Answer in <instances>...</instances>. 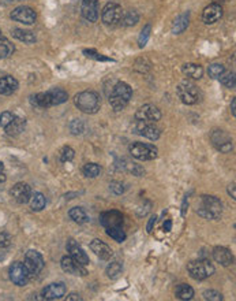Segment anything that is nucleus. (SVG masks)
Listing matches in <instances>:
<instances>
[{"instance_id":"obj_1","label":"nucleus","mask_w":236,"mask_h":301,"mask_svg":"<svg viewBox=\"0 0 236 301\" xmlns=\"http://www.w3.org/2000/svg\"><path fill=\"white\" fill-rule=\"evenodd\" d=\"M196 214L204 219L217 221L222 214V203L214 196L204 195L200 199V204L196 207Z\"/></svg>"},{"instance_id":"obj_2","label":"nucleus","mask_w":236,"mask_h":301,"mask_svg":"<svg viewBox=\"0 0 236 301\" xmlns=\"http://www.w3.org/2000/svg\"><path fill=\"white\" fill-rule=\"evenodd\" d=\"M68 99V95L64 89L62 88H52L48 92H42V93H37L32 97V103L40 108H50L54 105H59L66 103Z\"/></svg>"},{"instance_id":"obj_3","label":"nucleus","mask_w":236,"mask_h":301,"mask_svg":"<svg viewBox=\"0 0 236 301\" xmlns=\"http://www.w3.org/2000/svg\"><path fill=\"white\" fill-rule=\"evenodd\" d=\"M131 97H132V89H131V86L128 85V84H126V82H123V81H119V82L114 86L112 92H110V104L115 111H120L128 104Z\"/></svg>"},{"instance_id":"obj_4","label":"nucleus","mask_w":236,"mask_h":301,"mask_svg":"<svg viewBox=\"0 0 236 301\" xmlns=\"http://www.w3.org/2000/svg\"><path fill=\"white\" fill-rule=\"evenodd\" d=\"M74 103L78 107V110L85 112V114H96L100 110L101 100L98 93H96L93 90H84L80 92L74 97Z\"/></svg>"},{"instance_id":"obj_5","label":"nucleus","mask_w":236,"mask_h":301,"mask_svg":"<svg viewBox=\"0 0 236 301\" xmlns=\"http://www.w3.org/2000/svg\"><path fill=\"white\" fill-rule=\"evenodd\" d=\"M187 271L192 279L204 281L214 274V266L209 260H192L187 264Z\"/></svg>"},{"instance_id":"obj_6","label":"nucleus","mask_w":236,"mask_h":301,"mask_svg":"<svg viewBox=\"0 0 236 301\" xmlns=\"http://www.w3.org/2000/svg\"><path fill=\"white\" fill-rule=\"evenodd\" d=\"M176 93L179 96L182 103H184L187 105L196 104L202 99L201 90L198 89V86L194 85L192 82H188V81L180 82L176 88Z\"/></svg>"},{"instance_id":"obj_7","label":"nucleus","mask_w":236,"mask_h":301,"mask_svg":"<svg viewBox=\"0 0 236 301\" xmlns=\"http://www.w3.org/2000/svg\"><path fill=\"white\" fill-rule=\"evenodd\" d=\"M130 155L136 158V161L148 162L153 161L158 156V149L153 144H146V142H132L130 145Z\"/></svg>"},{"instance_id":"obj_8","label":"nucleus","mask_w":236,"mask_h":301,"mask_svg":"<svg viewBox=\"0 0 236 301\" xmlns=\"http://www.w3.org/2000/svg\"><path fill=\"white\" fill-rule=\"evenodd\" d=\"M122 18H123V9H122L120 5H118V3H108L102 9L101 20H102V22L106 25H119V24H122Z\"/></svg>"},{"instance_id":"obj_9","label":"nucleus","mask_w":236,"mask_h":301,"mask_svg":"<svg viewBox=\"0 0 236 301\" xmlns=\"http://www.w3.org/2000/svg\"><path fill=\"white\" fill-rule=\"evenodd\" d=\"M8 276H10V281L16 286H25L28 285V282L30 279V274L25 267L24 263L20 261H16L10 266L8 270Z\"/></svg>"},{"instance_id":"obj_10","label":"nucleus","mask_w":236,"mask_h":301,"mask_svg":"<svg viewBox=\"0 0 236 301\" xmlns=\"http://www.w3.org/2000/svg\"><path fill=\"white\" fill-rule=\"evenodd\" d=\"M210 140L213 145L217 150H220L222 154H230L234 149V141L231 135L226 133L224 130H213L210 134Z\"/></svg>"},{"instance_id":"obj_11","label":"nucleus","mask_w":236,"mask_h":301,"mask_svg":"<svg viewBox=\"0 0 236 301\" xmlns=\"http://www.w3.org/2000/svg\"><path fill=\"white\" fill-rule=\"evenodd\" d=\"M24 264L29 271L30 276L38 275L44 268V257L40 252L30 249L25 253V263Z\"/></svg>"},{"instance_id":"obj_12","label":"nucleus","mask_w":236,"mask_h":301,"mask_svg":"<svg viewBox=\"0 0 236 301\" xmlns=\"http://www.w3.org/2000/svg\"><path fill=\"white\" fill-rule=\"evenodd\" d=\"M11 20L16 21V22H20V24H25V25H32L34 24L36 18V11L28 6H20V7H16V10H12L11 13Z\"/></svg>"},{"instance_id":"obj_13","label":"nucleus","mask_w":236,"mask_h":301,"mask_svg":"<svg viewBox=\"0 0 236 301\" xmlns=\"http://www.w3.org/2000/svg\"><path fill=\"white\" fill-rule=\"evenodd\" d=\"M60 266L64 272L71 274V275H76V276L88 275V270L85 268V266L80 264V261H76V259L71 257V256H64V257H62Z\"/></svg>"},{"instance_id":"obj_14","label":"nucleus","mask_w":236,"mask_h":301,"mask_svg":"<svg viewBox=\"0 0 236 301\" xmlns=\"http://www.w3.org/2000/svg\"><path fill=\"white\" fill-rule=\"evenodd\" d=\"M136 120H144V122H152L154 123L161 119V111L153 104H145L140 107L136 112Z\"/></svg>"},{"instance_id":"obj_15","label":"nucleus","mask_w":236,"mask_h":301,"mask_svg":"<svg viewBox=\"0 0 236 301\" xmlns=\"http://www.w3.org/2000/svg\"><path fill=\"white\" fill-rule=\"evenodd\" d=\"M136 133L140 135H144L146 138H149L152 141H156L160 138L161 131L158 127L154 126V123L152 122H144V120H136Z\"/></svg>"},{"instance_id":"obj_16","label":"nucleus","mask_w":236,"mask_h":301,"mask_svg":"<svg viewBox=\"0 0 236 301\" xmlns=\"http://www.w3.org/2000/svg\"><path fill=\"white\" fill-rule=\"evenodd\" d=\"M10 195L16 203L26 204V203H29V200H30L32 188L28 184H25V182H18V184H16V185L11 188Z\"/></svg>"},{"instance_id":"obj_17","label":"nucleus","mask_w":236,"mask_h":301,"mask_svg":"<svg viewBox=\"0 0 236 301\" xmlns=\"http://www.w3.org/2000/svg\"><path fill=\"white\" fill-rule=\"evenodd\" d=\"M66 249L67 252L70 253L71 257H74L76 261H80V264H89V256L86 255V252L82 249V246L76 242L74 238H70V240L67 241V244H66Z\"/></svg>"},{"instance_id":"obj_18","label":"nucleus","mask_w":236,"mask_h":301,"mask_svg":"<svg viewBox=\"0 0 236 301\" xmlns=\"http://www.w3.org/2000/svg\"><path fill=\"white\" fill-rule=\"evenodd\" d=\"M80 13L86 21L97 22L98 20V0H82Z\"/></svg>"},{"instance_id":"obj_19","label":"nucleus","mask_w":236,"mask_h":301,"mask_svg":"<svg viewBox=\"0 0 236 301\" xmlns=\"http://www.w3.org/2000/svg\"><path fill=\"white\" fill-rule=\"evenodd\" d=\"M66 285L63 282H56L50 283L42 289V298L44 300H59L63 296H66Z\"/></svg>"},{"instance_id":"obj_20","label":"nucleus","mask_w":236,"mask_h":301,"mask_svg":"<svg viewBox=\"0 0 236 301\" xmlns=\"http://www.w3.org/2000/svg\"><path fill=\"white\" fill-rule=\"evenodd\" d=\"M100 223L102 227H116L123 225V215L119 211H106L100 215Z\"/></svg>"},{"instance_id":"obj_21","label":"nucleus","mask_w":236,"mask_h":301,"mask_svg":"<svg viewBox=\"0 0 236 301\" xmlns=\"http://www.w3.org/2000/svg\"><path fill=\"white\" fill-rule=\"evenodd\" d=\"M222 17V7L217 3H212L202 13V21L206 25H212Z\"/></svg>"},{"instance_id":"obj_22","label":"nucleus","mask_w":236,"mask_h":301,"mask_svg":"<svg viewBox=\"0 0 236 301\" xmlns=\"http://www.w3.org/2000/svg\"><path fill=\"white\" fill-rule=\"evenodd\" d=\"M90 249L92 252H94L96 256H98V257L102 259V260H108V259H110L112 255H114V252H112V249H110V246L106 245L104 241L98 240V238H96V240L92 241Z\"/></svg>"},{"instance_id":"obj_23","label":"nucleus","mask_w":236,"mask_h":301,"mask_svg":"<svg viewBox=\"0 0 236 301\" xmlns=\"http://www.w3.org/2000/svg\"><path fill=\"white\" fill-rule=\"evenodd\" d=\"M213 259L224 267H230L234 263V255L226 246H216L213 249Z\"/></svg>"},{"instance_id":"obj_24","label":"nucleus","mask_w":236,"mask_h":301,"mask_svg":"<svg viewBox=\"0 0 236 301\" xmlns=\"http://www.w3.org/2000/svg\"><path fill=\"white\" fill-rule=\"evenodd\" d=\"M18 89V81L11 77V75H4L0 78V95H12Z\"/></svg>"},{"instance_id":"obj_25","label":"nucleus","mask_w":236,"mask_h":301,"mask_svg":"<svg viewBox=\"0 0 236 301\" xmlns=\"http://www.w3.org/2000/svg\"><path fill=\"white\" fill-rule=\"evenodd\" d=\"M182 71L183 74L188 77V78H192V80H200L204 75V69H202L201 65H196V63H186L182 67Z\"/></svg>"},{"instance_id":"obj_26","label":"nucleus","mask_w":236,"mask_h":301,"mask_svg":"<svg viewBox=\"0 0 236 301\" xmlns=\"http://www.w3.org/2000/svg\"><path fill=\"white\" fill-rule=\"evenodd\" d=\"M188 22H190V14H188V13L180 14L174 21V24H172V33H174V35H180V33H183V32L187 29Z\"/></svg>"},{"instance_id":"obj_27","label":"nucleus","mask_w":236,"mask_h":301,"mask_svg":"<svg viewBox=\"0 0 236 301\" xmlns=\"http://www.w3.org/2000/svg\"><path fill=\"white\" fill-rule=\"evenodd\" d=\"M68 216H70V219L78 223V225H84V223H88L89 222V215H88V212H86L84 208H80V207H74V208H71L68 211Z\"/></svg>"},{"instance_id":"obj_28","label":"nucleus","mask_w":236,"mask_h":301,"mask_svg":"<svg viewBox=\"0 0 236 301\" xmlns=\"http://www.w3.org/2000/svg\"><path fill=\"white\" fill-rule=\"evenodd\" d=\"M25 119H22V118L16 115V118L10 122V125L4 127L6 133L8 135H18L20 131L25 129Z\"/></svg>"},{"instance_id":"obj_29","label":"nucleus","mask_w":236,"mask_h":301,"mask_svg":"<svg viewBox=\"0 0 236 301\" xmlns=\"http://www.w3.org/2000/svg\"><path fill=\"white\" fill-rule=\"evenodd\" d=\"M29 201H30V208L33 211H36V212H40V211H42L46 208V196L42 195V193H40V192L32 193V197Z\"/></svg>"},{"instance_id":"obj_30","label":"nucleus","mask_w":236,"mask_h":301,"mask_svg":"<svg viewBox=\"0 0 236 301\" xmlns=\"http://www.w3.org/2000/svg\"><path fill=\"white\" fill-rule=\"evenodd\" d=\"M175 296L176 298H179V300H191V298L194 297V289H192L190 285L180 283V285L176 286Z\"/></svg>"},{"instance_id":"obj_31","label":"nucleus","mask_w":236,"mask_h":301,"mask_svg":"<svg viewBox=\"0 0 236 301\" xmlns=\"http://www.w3.org/2000/svg\"><path fill=\"white\" fill-rule=\"evenodd\" d=\"M12 36L16 37V40L24 41V43H28V44H32V43H36V36L34 33H32L30 30H24V29H14L12 30Z\"/></svg>"},{"instance_id":"obj_32","label":"nucleus","mask_w":236,"mask_h":301,"mask_svg":"<svg viewBox=\"0 0 236 301\" xmlns=\"http://www.w3.org/2000/svg\"><path fill=\"white\" fill-rule=\"evenodd\" d=\"M14 45L6 37H0V59H6L14 52Z\"/></svg>"},{"instance_id":"obj_33","label":"nucleus","mask_w":236,"mask_h":301,"mask_svg":"<svg viewBox=\"0 0 236 301\" xmlns=\"http://www.w3.org/2000/svg\"><path fill=\"white\" fill-rule=\"evenodd\" d=\"M106 233L108 236L112 238V240H115L116 242H123V241H126L127 234L123 230V227L122 226H116V227H108L106 229Z\"/></svg>"},{"instance_id":"obj_34","label":"nucleus","mask_w":236,"mask_h":301,"mask_svg":"<svg viewBox=\"0 0 236 301\" xmlns=\"http://www.w3.org/2000/svg\"><path fill=\"white\" fill-rule=\"evenodd\" d=\"M140 21V14L136 10H128L123 13V18H122V24L124 26H134L138 24Z\"/></svg>"},{"instance_id":"obj_35","label":"nucleus","mask_w":236,"mask_h":301,"mask_svg":"<svg viewBox=\"0 0 236 301\" xmlns=\"http://www.w3.org/2000/svg\"><path fill=\"white\" fill-rule=\"evenodd\" d=\"M218 80H220L221 84L226 86V88H228V89H235L236 78L234 71H224Z\"/></svg>"},{"instance_id":"obj_36","label":"nucleus","mask_w":236,"mask_h":301,"mask_svg":"<svg viewBox=\"0 0 236 301\" xmlns=\"http://www.w3.org/2000/svg\"><path fill=\"white\" fill-rule=\"evenodd\" d=\"M122 270H123V266H122V263L119 261H112L110 266L106 267V275L110 279H116V278H119L122 274Z\"/></svg>"},{"instance_id":"obj_37","label":"nucleus","mask_w":236,"mask_h":301,"mask_svg":"<svg viewBox=\"0 0 236 301\" xmlns=\"http://www.w3.org/2000/svg\"><path fill=\"white\" fill-rule=\"evenodd\" d=\"M82 173H84V176H86L88 178H96V177L100 176L101 167L98 165H96V163H88V165L84 166Z\"/></svg>"},{"instance_id":"obj_38","label":"nucleus","mask_w":236,"mask_h":301,"mask_svg":"<svg viewBox=\"0 0 236 301\" xmlns=\"http://www.w3.org/2000/svg\"><path fill=\"white\" fill-rule=\"evenodd\" d=\"M224 71H226V67L221 65V63H212V65L209 66V69H208V74H209V77L213 78V80H218Z\"/></svg>"},{"instance_id":"obj_39","label":"nucleus","mask_w":236,"mask_h":301,"mask_svg":"<svg viewBox=\"0 0 236 301\" xmlns=\"http://www.w3.org/2000/svg\"><path fill=\"white\" fill-rule=\"evenodd\" d=\"M70 130L72 134H82L85 130V123L82 119H74L70 123Z\"/></svg>"},{"instance_id":"obj_40","label":"nucleus","mask_w":236,"mask_h":301,"mask_svg":"<svg viewBox=\"0 0 236 301\" xmlns=\"http://www.w3.org/2000/svg\"><path fill=\"white\" fill-rule=\"evenodd\" d=\"M150 32H152V26L146 25L144 29H142L141 35H140V39H138V44H140V48H144L150 37Z\"/></svg>"},{"instance_id":"obj_41","label":"nucleus","mask_w":236,"mask_h":301,"mask_svg":"<svg viewBox=\"0 0 236 301\" xmlns=\"http://www.w3.org/2000/svg\"><path fill=\"white\" fill-rule=\"evenodd\" d=\"M74 156H76V152H74V149L71 148V146H63L60 150V161L63 162V163H66V162H71L72 159H74Z\"/></svg>"},{"instance_id":"obj_42","label":"nucleus","mask_w":236,"mask_h":301,"mask_svg":"<svg viewBox=\"0 0 236 301\" xmlns=\"http://www.w3.org/2000/svg\"><path fill=\"white\" fill-rule=\"evenodd\" d=\"M202 296L205 300L209 301H221L222 300V294H221L220 291L214 290V289H208L202 293Z\"/></svg>"},{"instance_id":"obj_43","label":"nucleus","mask_w":236,"mask_h":301,"mask_svg":"<svg viewBox=\"0 0 236 301\" xmlns=\"http://www.w3.org/2000/svg\"><path fill=\"white\" fill-rule=\"evenodd\" d=\"M16 118V114H12L10 111H4V112H2V115H0V126L4 129L6 126L10 125V122Z\"/></svg>"},{"instance_id":"obj_44","label":"nucleus","mask_w":236,"mask_h":301,"mask_svg":"<svg viewBox=\"0 0 236 301\" xmlns=\"http://www.w3.org/2000/svg\"><path fill=\"white\" fill-rule=\"evenodd\" d=\"M11 236L7 231H0V248L4 249V248H10L11 246Z\"/></svg>"},{"instance_id":"obj_45","label":"nucleus","mask_w":236,"mask_h":301,"mask_svg":"<svg viewBox=\"0 0 236 301\" xmlns=\"http://www.w3.org/2000/svg\"><path fill=\"white\" fill-rule=\"evenodd\" d=\"M110 189L112 193H115V195H123L124 191H126V188L124 185L122 184V182H118V181H114V182H110Z\"/></svg>"},{"instance_id":"obj_46","label":"nucleus","mask_w":236,"mask_h":301,"mask_svg":"<svg viewBox=\"0 0 236 301\" xmlns=\"http://www.w3.org/2000/svg\"><path fill=\"white\" fill-rule=\"evenodd\" d=\"M84 54H85L88 58H92V59H96V60H102V62H112V59L110 58H106V56H102L101 54H97L96 51H92V50H85L84 51Z\"/></svg>"},{"instance_id":"obj_47","label":"nucleus","mask_w":236,"mask_h":301,"mask_svg":"<svg viewBox=\"0 0 236 301\" xmlns=\"http://www.w3.org/2000/svg\"><path fill=\"white\" fill-rule=\"evenodd\" d=\"M130 171H131V173H132V174H134V176H136V177H142V176H144V174H145V170L142 169L141 166H140V165H134V163L131 165Z\"/></svg>"},{"instance_id":"obj_48","label":"nucleus","mask_w":236,"mask_h":301,"mask_svg":"<svg viewBox=\"0 0 236 301\" xmlns=\"http://www.w3.org/2000/svg\"><path fill=\"white\" fill-rule=\"evenodd\" d=\"M156 222H157V216L156 215L150 216V219H149V222H148V226H146V231H148V233H152L153 227H154V225H156Z\"/></svg>"},{"instance_id":"obj_49","label":"nucleus","mask_w":236,"mask_h":301,"mask_svg":"<svg viewBox=\"0 0 236 301\" xmlns=\"http://www.w3.org/2000/svg\"><path fill=\"white\" fill-rule=\"evenodd\" d=\"M67 301H82V297L78 293H71L67 296Z\"/></svg>"},{"instance_id":"obj_50","label":"nucleus","mask_w":236,"mask_h":301,"mask_svg":"<svg viewBox=\"0 0 236 301\" xmlns=\"http://www.w3.org/2000/svg\"><path fill=\"white\" fill-rule=\"evenodd\" d=\"M6 181V173H4V165L0 162V184H3Z\"/></svg>"},{"instance_id":"obj_51","label":"nucleus","mask_w":236,"mask_h":301,"mask_svg":"<svg viewBox=\"0 0 236 301\" xmlns=\"http://www.w3.org/2000/svg\"><path fill=\"white\" fill-rule=\"evenodd\" d=\"M162 227H164V231H166V233H170V231L172 230V222L168 219V221L164 222V226H162Z\"/></svg>"},{"instance_id":"obj_52","label":"nucleus","mask_w":236,"mask_h":301,"mask_svg":"<svg viewBox=\"0 0 236 301\" xmlns=\"http://www.w3.org/2000/svg\"><path fill=\"white\" fill-rule=\"evenodd\" d=\"M228 195L231 196L232 199H236V193H235V184H232V185H230V188H228Z\"/></svg>"},{"instance_id":"obj_53","label":"nucleus","mask_w":236,"mask_h":301,"mask_svg":"<svg viewBox=\"0 0 236 301\" xmlns=\"http://www.w3.org/2000/svg\"><path fill=\"white\" fill-rule=\"evenodd\" d=\"M231 112H232V115H234V116L236 115V99H232V103H231Z\"/></svg>"},{"instance_id":"obj_54","label":"nucleus","mask_w":236,"mask_h":301,"mask_svg":"<svg viewBox=\"0 0 236 301\" xmlns=\"http://www.w3.org/2000/svg\"><path fill=\"white\" fill-rule=\"evenodd\" d=\"M187 207H188V203H187V200H184V201H183V206H182V216L186 215Z\"/></svg>"},{"instance_id":"obj_55","label":"nucleus","mask_w":236,"mask_h":301,"mask_svg":"<svg viewBox=\"0 0 236 301\" xmlns=\"http://www.w3.org/2000/svg\"><path fill=\"white\" fill-rule=\"evenodd\" d=\"M0 35H2V32H0Z\"/></svg>"}]
</instances>
